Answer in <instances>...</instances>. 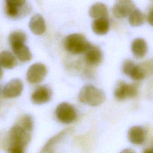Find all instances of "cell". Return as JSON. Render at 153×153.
I'll list each match as a JSON object with an SVG mask.
<instances>
[{
  "instance_id": "5bb4252c",
  "label": "cell",
  "mask_w": 153,
  "mask_h": 153,
  "mask_svg": "<svg viewBox=\"0 0 153 153\" xmlns=\"http://www.w3.org/2000/svg\"><path fill=\"white\" fill-rule=\"evenodd\" d=\"M131 50L135 57L137 59L143 58L148 52L147 44L142 38H136L131 42Z\"/></svg>"
},
{
  "instance_id": "9c48e42d",
  "label": "cell",
  "mask_w": 153,
  "mask_h": 153,
  "mask_svg": "<svg viewBox=\"0 0 153 153\" xmlns=\"http://www.w3.org/2000/svg\"><path fill=\"white\" fill-rule=\"evenodd\" d=\"M51 90L46 85L38 87L31 95V101L36 105H41L48 102L51 97Z\"/></svg>"
},
{
  "instance_id": "9a60e30c",
  "label": "cell",
  "mask_w": 153,
  "mask_h": 153,
  "mask_svg": "<svg viewBox=\"0 0 153 153\" xmlns=\"http://www.w3.org/2000/svg\"><path fill=\"white\" fill-rule=\"evenodd\" d=\"M11 47L14 54L20 62H26L31 60L32 54L25 43L15 44Z\"/></svg>"
},
{
  "instance_id": "603a6c76",
  "label": "cell",
  "mask_w": 153,
  "mask_h": 153,
  "mask_svg": "<svg viewBox=\"0 0 153 153\" xmlns=\"http://www.w3.org/2000/svg\"><path fill=\"white\" fill-rule=\"evenodd\" d=\"M147 22L148 23L153 27V8L149 12L146 17Z\"/></svg>"
},
{
  "instance_id": "7a4b0ae2",
  "label": "cell",
  "mask_w": 153,
  "mask_h": 153,
  "mask_svg": "<svg viewBox=\"0 0 153 153\" xmlns=\"http://www.w3.org/2000/svg\"><path fill=\"white\" fill-rule=\"evenodd\" d=\"M91 44L86 38L80 33H72L68 35L64 40V47L72 54H81L85 52Z\"/></svg>"
},
{
  "instance_id": "ffe728a7",
  "label": "cell",
  "mask_w": 153,
  "mask_h": 153,
  "mask_svg": "<svg viewBox=\"0 0 153 153\" xmlns=\"http://www.w3.org/2000/svg\"><path fill=\"white\" fill-rule=\"evenodd\" d=\"M26 40V35L21 30H15L11 32L8 36V41L10 45H14L17 44L25 43Z\"/></svg>"
},
{
  "instance_id": "6da1fadb",
  "label": "cell",
  "mask_w": 153,
  "mask_h": 153,
  "mask_svg": "<svg viewBox=\"0 0 153 153\" xmlns=\"http://www.w3.org/2000/svg\"><path fill=\"white\" fill-rule=\"evenodd\" d=\"M79 100L85 104L92 106L101 105L106 99L104 92L100 89L93 85H85L83 87L78 95Z\"/></svg>"
},
{
  "instance_id": "d6986e66",
  "label": "cell",
  "mask_w": 153,
  "mask_h": 153,
  "mask_svg": "<svg viewBox=\"0 0 153 153\" xmlns=\"http://www.w3.org/2000/svg\"><path fill=\"white\" fill-rule=\"evenodd\" d=\"M145 20L144 14L139 9H134L129 15L128 22L132 26H139L143 25Z\"/></svg>"
},
{
  "instance_id": "2e32d148",
  "label": "cell",
  "mask_w": 153,
  "mask_h": 153,
  "mask_svg": "<svg viewBox=\"0 0 153 153\" xmlns=\"http://www.w3.org/2000/svg\"><path fill=\"white\" fill-rule=\"evenodd\" d=\"M91 29L93 32L97 35H105L109 29V23L108 17L96 19L91 24Z\"/></svg>"
},
{
  "instance_id": "ba28073f",
  "label": "cell",
  "mask_w": 153,
  "mask_h": 153,
  "mask_svg": "<svg viewBox=\"0 0 153 153\" xmlns=\"http://www.w3.org/2000/svg\"><path fill=\"white\" fill-rule=\"evenodd\" d=\"M23 90V83L19 79H13L4 86L3 96L6 98H14L20 95Z\"/></svg>"
},
{
  "instance_id": "7c38bea8",
  "label": "cell",
  "mask_w": 153,
  "mask_h": 153,
  "mask_svg": "<svg viewBox=\"0 0 153 153\" xmlns=\"http://www.w3.org/2000/svg\"><path fill=\"white\" fill-rule=\"evenodd\" d=\"M29 27L31 32L35 35L44 33L46 29L45 20L43 17L39 14H35L30 19Z\"/></svg>"
},
{
  "instance_id": "5b68a950",
  "label": "cell",
  "mask_w": 153,
  "mask_h": 153,
  "mask_svg": "<svg viewBox=\"0 0 153 153\" xmlns=\"http://www.w3.org/2000/svg\"><path fill=\"white\" fill-rule=\"evenodd\" d=\"M137 94V87L136 84H127L120 81L115 89L114 96L118 100H124L127 98H134Z\"/></svg>"
},
{
  "instance_id": "4fadbf2b",
  "label": "cell",
  "mask_w": 153,
  "mask_h": 153,
  "mask_svg": "<svg viewBox=\"0 0 153 153\" xmlns=\"http://www.w3.org/2000/svg\"><path fill=\"white\" fill-rule=\"evenodd\" d=\"M26 0H5V11L10 17H17L26 4Z\"/></svg>"
},
{
  "instance_id": "8992f818",
  "label": "cell",
  "mask_w": 153,
  "mask_h": 153,
  "mask_svg": "<svg viewBox=\"0 0 153 153\" xmlns=\"http://www.w3.org/2000/svg\"><path fill=\"white\" fill-rule=\"evenodd\" d=\"M47 74V68L41 63L32 64L27 69L26 78L28 82L32 84L41 82Z\"/></svg>"
},
{
  "instance_id": "8fae6325",
  "label": "cell",
  "mask_w": 153,
  "mask_h": 153,
  "mask_svg": "<svg viewBox=\"0 0 153 153\" xmlns=\"http://www.w3.org/2000/svg\"><path fill=\"white\" fill-rule=\"evenodd\" d=\"M127 137L128 140L134 145L142 144L145 139V131L144 128L139 126L131 127L128 131Z\"/></svg>"
},
{
  "instance_id": "d4e9b609",
  "label": "cell",
  "mask_w": 153,
  "mask_h": 153,
  "mask_svg": "<svg viewBox=\"0 0 153 153\" xmlns=\"http://www.w3.org/2000/svg\"><path fill=\"white\" fill-rule=\"evenodd\" d=\"M143 153H153V147L145 149Z\"/></svg>"
},
{
  "instance_id": "7402d4cb",
  "label": "cell",
  "mask_w": 153,
  "mask_h": 153,
  "mask_svg": "<svg viewBox=\"0 0 153 153\" xmlns=\"http://www.w3.org/2000/svg\"><path fill=\"white\" fill-rule=\"evenodd\" d=\"M144 71L146 76L153 74V59L146 60L140 64Z\"/></svg>"
},
{
  "instance_id": "ac0fdd59",
  "label": "cell",
  "mask_w": 153,
  "mask_h": 153,
  "mask_svg": "<svg viewBox=\"0 0 153 153\" xmlns=\"http://www.w3.org/2000/svg\"><path fill=\"white\" fill-rule=\"evenodd\" d=\"M0 63L2 67L5 69H12L17 65L14 56L8 51H3L0 54Z\"/></svg>"
},
{
  "instance_id": "52a82bcc",
  "label": "cell",
  "mask_w": 153,
  "mask_h": 153,
  "mask_svg": "<svg viewBox=\"0 0 153 153\" xmlns=\"http://www.w3.org/2000/svg\"><path fill=\"white\" fill-rule=\"evenodd\" d=\"M134 10L132 0H117L112 8V13L117 19H123L129 16Z\"/></svg>"
},
{
  "instance_id": "277c9868",
  "label": "cell",
  "mask_w": 153,
  "mask_h": 153,
  "mask_svg": "<svg viewBox=\"0 0 153 153\" xmlns=\"http://www.w3.org/2000/svg\"><path fill=\"white\" fill-rule=\"evenodd\" d=\"M55 112L57 118L65 124L71 123L76 118L75 108L69 103L62 102L59 104Z\"/></svg>"
},
{
  "instance_id": "30bf717a",
  "label": "cell",
  "mask_w": 153,
  "mask_h": 153,
  "mask_svg": "<svg viewBox=\"0 0 153 153\" xmlns=\"http://www.w3.org/2000/svg\"><path fill=\"white\" fill-rule=\"evenodd\" d=\"M84 59L87 64L96 66L102 62L103 56L101 50L97 47L91 45L85 52Z\"/></svg>"
},
{
  "instance_id": "cb8c5ba5",
  "label": "cell",
  "mask_w": 153,
  "mask_h": 153,
  "mask_svg": "<svg viewBox=\"0 0 153 153\" xmlns=\"http://www.w3.org/2000/svg\"><path fill=\"white\" fill-rule=\"evenodd\" d=\"M120 153H136L135 151L134 150H133L132 149L130 148H126L123 149L121 152H120Z\"/></svg>"
},
{
  "instance_id": "3957f363",
  "label": "cell",
  "mask_w": 153,
  "mask_h": 153,
  "mask_svg": "<svg viewBox=\"0 0 153 153\" xmlns=\"http://www.w3.org/2000/svg\"><path fill=\"white\" fill-rule=\"evenodd\" d=\"M9 146H19L25 148L30 140L29 131L20 124L14 126L8 133Z\"/></svg>"
},
{
  "instance_id": "44dd1931",
  "label": "cell",
  "mask_w": 153,
  "mask_h": 153,
  "mask_svg": "<svg viewBox=\"0 0 153 153\" xmlns=\"http://www.w3.org/2000/svg\"><path fill=\"white\" fill-rule=\"evenodd\" d=\"M19 124L22 126L25 129L30 132L33 128V120L32 117L29 115H25L22 118Z\"/></svg>"
},
{
  "instance_id": "e0dca14e",
  "label": "cell",
  "mask_w": 153,
  "mask_h": 153,
  "mask_svg": "<svg viewBox=\"0 0 153 153\" xmlns=\"http://www.w3.org/2000/svg\"><path fill=\"white\" fill-rule=\"evenodd\" d=\"M88 14L93 19H98L108 17V9L106 6L102 2L93 4L89 8Z\"/></svg>"
}]
</instances>
